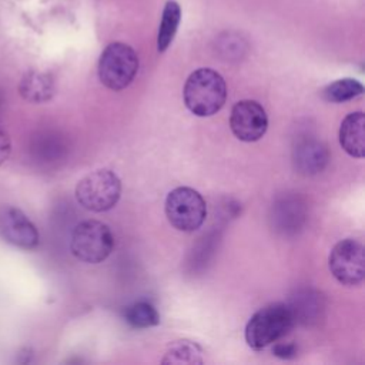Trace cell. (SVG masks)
I'll return each mask as SVG.
<instances>
[{"instance_id": "obj_13", "label": "cell", "mask_w": 365, "mask_h": 365, "mask_svg": "<svg viewBox=\"0 0 365 365\" xmlns=\"http://www.w3.org/2000/svg\"><path fill=\"white\" fill-rule=\"evenodd\" d=\"M304 204L298 197H284L272 207V221L278 231L284 234L295 232L304 222Z\"/></svg>"}, {"instance_id": "obj_15", "label": "cell", "mask_w": 365, "mask_h": 365, "mask_svg": "<svg viewBox=\"0 0 365 365\" xmlns=\"http://www.w3.org/2000/svg\"><path fill=\"white\" fill-rule=\"evenodd\" d=\"M181 20V9L175 0H168L163 10V17L157 36V48L160 53L165 51L177 33Z\"/></svg>"}, {"instance_id": "obj_6", "label": "cell", "mask_w": 365, "mask_h": 365, "mask_svg": "<svg viewBox=\"0 0 365 365\" xmlns=\"http://www.w3.org/2000/svg\"><path fill=\"white\" fill-rule=\"evenodd\" d=\"M165 215L178 231L192 232L205 221L207 204L197 190L177 187L165 198Z\"/></svg>"}, {"instance_id": "obj_11", "label": "cell", "mask_w": 365, "mask_h": 365, "mask_svg": "<svg viewBox=\"0 0 365 365\" xmlns=\"http://www.w3.org/2000/svg\"><path fill=\"white\" fill-rule=\"evenodd\" d=\"M56 84L51 74L40 70H29L19 83V94L31 104H43L54 97Z\"/></svg>"}, {"instance_id": "obj_10", "label": "cell", "mask_w": 365, "mask_h": 365, "mask_svg": "<svg viewBox=\"0 0 365 365\" xmlns=\"http://www.w3.org/2000/svg\"><path fill=\"white\" fill-rule=\"evenodd\" d=\"M328 160L329 154L325 144L311 137L299 140L292 151L294 167L302 175L321 173L327 167Z\"/></svg>"}, {"instance_id": "obj_14", "label": "cell", "mask_w": 365, "mask_h": 365, "mask_svg": "<svg viewBox=\"0 0 365 365\" xmlns=\"http://www.w3.org/2000/svg\"><path fill=\"white\" fill-rule=\"evenodd\" d=\"M291 309V314L294 317V322L301 324H311L312 321H317L322 311V298L319 294L314 291H302L298 292L291 301V304H287Z\"/></svg>"}, {"instance_id": "obj_12", "label": "cell", "mask_w": 365, "mask_h": 365, "mask_svg": "<svg viewBox=\"0 0 365 365\" xmlns=\"http://www.w3.org/2000/svg\"><path fill=\"white\" fill-rule=\"evenodd\" d=\"M339 144L354 158L365 155V115L362 111L348 114L339 127Z\"/></svg>"}, {"instance_id": "obj_4", "label": "cell", "mask_w": 365, "mask_h": 365, "mask_svg": "<svg viewBox=\"0 0 365 365\" xmlns=\"http://www.w3.org/2000/svg\"><path fill=\"white\" fill-rule=\"evenodd\" d=\"M114 248V237L108 225L97 220L77 224L71 232V254L87 264L103 262Z\"/></svg>"}, {"instance_id": "obj_7", "label": "cell", "mask_w": 365, "mask_h": 365, "mask_svg": "<svg viewBox=\"0 0 365 365\" xmlns=\"http://www.w3.org/2000/svg\"><path fill=\"white\" fill-rule=\"evenodd\" d=\"M334 278L346 287L359 285L365 278L364 245L354 238H345L334 245L328 259Z\"/></svg>"}, {"instance_id": "obj_20", "label": "cell", "mask_w": 365, "mask_h": 365, "mask_svg": "<svg viewBox=\"0 0 365 365\" xmlns=\"http://www.w3.org/2000/svg\"><path fill=\"white\" fill-rule=\"evenodd\" d=\"M274 355L278 356V358H282V359H291L297 355L298 352V348L295 344H289V342H279L274 346L272 349Z\"/></svg>"}, {"instance_id": "obj_8", "label": "cell", "mask_w": 365, "mask_h": 365, "mask_svg": "<svg viewBox=\"0 0 365 365\" xmlns=\"http://www.w3.org/2000/svg\"><path fill=\"white\" fill-rule=\"evenodd\" d=\"M0 238L21 250H34L40 235L33 221L17 207L3 205L0 208Z\"/></svg>"}, {"instance_id": "obj_19", "label": "cell", "mask_w": 365, "mask_h": 365, "mask_svg": "<svg viewBox=\"0 0 365 365\" xmlns=\"http://www.w3.org/2000/svg\"><path fill=\"white\" fill-rule=\"evenodd\" d=\"M10 154H11V141H10L9 133L6 131L0 120V167L10 158Z\"/></svg>"}, {"instance_id": "obj_17", "label": "cell", "mask_w": 365, "mask_h": 365, "mask_svg": "<svg viewBox=\"0 0 365 365\" xmlns=\"http://www.w3.org/2000/svg\"><path fill=\"white\" fill-rule=\"evenodd\" d=\"M364 93V86L354 78H341L322 90V98L329 103H345Z\"/></svg>"}, {"instance_id": "obj_2", "label": "cell", "mask_w": 365, "mask_h": 365, "mask_svg": "<svg viewBox=\"0 0 365 365\" xmlns=\"http://www.w3.org/2000/svg\"><path fill=\"white\" fill-rule=\"evenodd\" d=\"M295 325L287 304L275 302L257 311L245 327V341L252 349H262L284 338Z\"/></svg>"}, {"instance_id": "obj_5", "label": "cell", "mask_w": 365, "mask_h": 365, "mask_svg": "<svg viewBox=\"0 0 365 365\" xmlns=\"http://www.w3.org/2000/svg\"><path fill=\"white\" fill-rule=\"evenodd\" d=\"M138 71V57L133 47L125 43L108 44L98 60L100 81L110 90L125 88Z\"/></svg>"}, {"instance_id": "obj_18", "label": "cell", "mask_w": 365, "mask_h": 365, "mask_svg": "<svg viewBox=\"0 0 365 365\" xmlns=\"http://www.w3.org/2000/svg\"><path fill=\"white\" fill-rule=\"evenodd\" d=\"M124 318L134 328H150L160 324V314L157 309L144 301L127 307Z\"/></svg>"}, {"instance_id": "obj_16", "label": "cell", "mask_w": 365, "mask_h": 365, "mask_svg": "<svg viewBox=\"0 0 365 365\" xmlns=\"http://www.w3.org/2000/svg\"><path fill=\"white\" fill-rule=\"evenodd\" d=\"M163 364H202V349L198 344L180 339L174 341L164 354Z\"/></svg>"}, {"instance_id": "obj_9", "label": "cell", "mask_w": 365, "mask_h": 365, "mask_svg": "<svg viewBox=\"0 0 365 365\" xmlns=\"http://www.w3.org/2000/svg\"><path fill=\"white\" fill-rule=\"evenodd\" d=\"M230 127L238 140L245 143L258 141L268 128V117L258 101L241 100L231 108Z\"/></svg>"}, {"instance_id": "obj_1", "label": "cell", "mask_w": 365, "mask_h": 365, "mask_svg": "<svg viewBox=\"0 0 365 365\" xmlns=\"http://www.w3.org/2000/svg\"><path fill=\"white\" fill-rule=\"evenodd\" d=\"M187 108L198 117H210L220 111L227 98V86L220 73L212 68L192 71L182 90Z\"/></svg>"}, {"instance_id": "obj_3", "label": "cell", "mask_w": 365, "mask_h": 365, "mask_svg": "<svg viewBox=\"0 0 365 365\" xmlns=\"http://www.w3.org/2000/svg\"><path fill=\"white\" fill-rule=\"evenodd\" d=\"M121 181L110 170H96L83 177L76 187L77 202L93 212L111 210L120 200Z\"/></svg>"}]
</instances>
